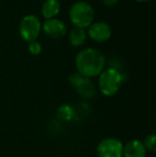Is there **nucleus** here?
<instances>
[{
	"mask_svg": "<svg viewBox=\"0 0 156 157\" xmlns=\"http://www.w3.org/2000/svg\"><path fill=\"white\" fill-rule=\"evenodd\" d=\"M41 30H42L41 21L33 14H29L24 16L21 18V23H19V27H18L19 35H21V37L24 41L28 42V43L36 41Z\"/></svg>",
	"mask_w": 156,
	"mask_h": 157,
	"instance_id": "20e7f679",
	"label": "nucleus"
},
{
	"mask_svg": "<svg viewBox=\"0 0 156 157\" xmlns=\"http://www.w3.org/2000/svg\"><path fill=\"white\" fill-rule=\"evenodd\" d=\"M42 30L51 39H61L67 32V27L62 21L58 18L46 19L42 24Z\"/></svg>",
	"mask_w": 156,
	"mask_h": 157,
	"instance_id": "6e6552de",
	"label": "nucleus"
},
{
	"mask_svg": "<svg viewBox=\"0 0 156 157\" xmlns=\"http://www.w3.org/2000/svg\"><path fill=\"white\" fill-rule=\"evenodd\" d=\"M137 2H148V1H151V0H136Z\"/></svg>",
	"mask_w": 156,
	"mask_h": 157,
	"instance_id": "dca6fc26",
	"label": "nucleus"
},
{
	"mask_svg": "<svg viewBox=\"0 0 156 157\" xmlns=\"http://www.w3.org/2000/svg\"><path fill=\"white\" fill-rule=\"evenodd\" d=\"M87 31L86 29H81V28H74L71 30L69 35V41L70 44L74 47H80L87 41Z\"/></svg>",
	"mask_w": 156,
	"mask_h": 157,
	"instance_id": "9b49d317",
	"label": "nucleus"
},
{
	"mask_svg": "<svg viewBox=\"0 0 156 157\" xmlns=\"http://www.w3.org/2000/svg\"><path fill=\"white\" fill-rule=\"evenodd\" d=\"M74 116H75V110L70 104H62L57 109V117L61 121L69 122L74 118Z\"/></svg>",
	"mask_w": 156,
	"mask_h": 157,
	"instance_id": "f8f14e48",
	"label": "nucleus"
},
{
	"mask_svg": "<svg viewBox=\"0 0 156 157\" xmlns=\"http://www.w3.org/2000/svg\"><path fill=\"white\" fill-rule=\"evenodd\" d=\"M146 150L142 141L138 139L131 140L123 147V157H146Z\"/></svg>",
	"mask_w": 156,
	"mask_h": 157,
	"instance_id": "1a4fd4ad",
	"label": "nucleus"
},
{
	"mask_svg": "<svg viewBox=\"0 0 156 157\" xmlns=\"http://www.w3.org/2000/svg\"><path fill=\"white\" fill-rule=\"evenodd\" d=\"M123 83L122 74L113 67L105 68L98 75L97 88L105 96H113L120 91Z\"/></svg>",
	"mask_w": 156,
	"mask_h": 157,
	"instance_id": "f03ea898",
	"label": "nucleus"
},
{
	"mask_svg": "<svg viewBox=\"0 0 156 157\" xmlns=\"http://www.w3.org/2000/svg\"><path fill=\"white\" fill-rule=\"evenodd\" d=\"M77 73L88 78L96 77L105 70V56L95 48H85L80 50L75 58Z\"/></svg>",
	"mask_w": 156,
	"mask_h": 157,
	"instance_id": "f257e3e1",
	"label": "nucleus"
},
{
	"mask_svg": "<svg viewBox=\"0 0 156 157\" xmlns=\"http://www.w3.org/2000/svg\"><path fill=\"white\" fill-rule=\"evenodd\" d=\"M69 82L82 98H93L96 96L97 89L91 78H88L79 73H73L69 77Z\"/></svg>",
	"mask_w": 156,
	"mask_h": 157,
	"instance_id": "39448f33",
	"label": "nucleus"
},
{
	"mask_svg": "<svg viewBox=\"0 0 156 157\" xmlns=\"http://www.w3.org/2000/svg\"><path fill=\"white\" fill-rule=\"evenodd\" d=\"M87 35L96 43H104L111 37V28L105 21H93L88 28Z\"/></svg>",
	"mask_w": 156,
	"mask_h": 157,
	"instance_id": "0eeeda50",
	"label": "nucleus"
},
{
	"mask_svg": "<svg viewBox=\"0 0 156 157\" xmlns=\"http://www.w3.org/2000/svg\"><path fill=\"white\" fill-rule=\"evenodd\" d=\"M103 3L105 4L106 6H108V8H111V6H116V4L118 3L119 0H102Z\"/></svg>",
	"mask_w": 156,
	"mask_h": 157,
	"instance_id": "2eb2a0df",
	"label": "nucleus"
},
{
	"mask_svg": "<svg viewBox=\"0 0 156 157\" xmlns=\"http://www.w3.org/2000/svg\"><path fill=\"white\" fill-rule=\"evenodd\" d=\"M124 144L118 138L108 137L98 142L96 153L98 157H123Z\"/></svg>",
	"mask_w": 156,
	"mask_h": 157,
	"instance_id": "423d86ee",
	"label": "nucleus"
},
{
	"mask_svg": "<svg viewBox=\"0 0 156 157\" xmlns=\"http://www.w3.org/2000/svg\"><path fill=\"white\" fill-rule=\"evenodd\" d=\"M28 50L31 55L33 56H38L42 52L43 50V47H42V44L40 43L38 41H33V42H30L29 45H28Z\"/></svg>",
	"mask_w": 156,
	"mask_h": 157,
	"instance_id": "4468645a",
	"label": "nucleus"
},
{
	"mask_svg": "<svg viewBox=\"0 0 156 157\" xmlns=\"http://www.w3.org/2000/svg\"><path fill=\"white\" fill-rule=\"evenodd\" d=\"M69 15L70 21L76 28L86 29L93 23L95 12L90 3L86 1H77L72 4Z\"/></svg>",
	"mask_w": 156,
	"mask_h": 157,
	"instance_id": "7ed1b4c3",
	"label": "nucleus"
},
{
	"mask_svg": "<svg viewBox=\"0 0 156 157\" xmlns=\"http://www.w3.org/2000/svg\"><path fill=\"white\" fill-rule=\"evenodd\" d=\"M142 143H143L144 147H146V151H150L152 152V153H154V152L156 151V137L155 135L153 134H150L148 135V136L144 138V140L142 141Z\"/></svg>",
	"mask_w": 156,
	"mask_h": 157,
	"instance_id": "ddd939ff",
	"label": "nucleus"
},
{
	"mask_svg": "<svg viewBox=\"0 0 156 157\" xmlns=\"http://www.w3.org/2000/svg\"><path fill=\"white\" fill-rule=\"evenodd\" d=\"M61 3L59 0H45L42 6V15L45 19L56 18L60 13Z\"/></svg>",
	"mask_w": 156,
	"mask_h": 157,
	"instance_id": "9d476101",
	"label": "nucleus"
}]
</instances>
